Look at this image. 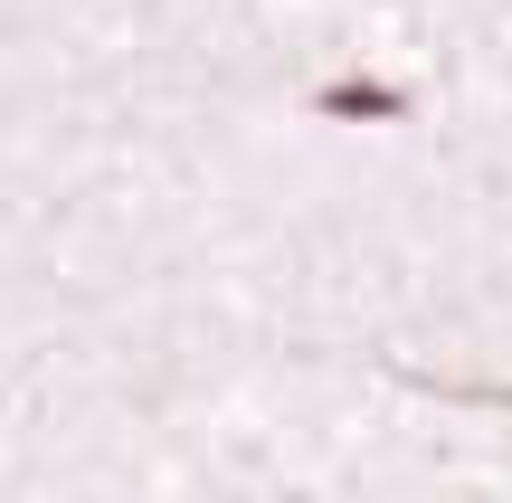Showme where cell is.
<instances>
[{"instance_id":"cell-1","label":"cell","mask_w":512,"mask_h":503,"mask_svg":"<svg viewBox=\"0 0 512 503\" xmlns=\"http://www.w3.org/2000/svg\"><path fill=\"white\" fill-rule=\"evenodd\" d=\"M313 114H332V124H399L408 86H389V76H332V86L313 95Z\"/></svg>"}]
</instances>
